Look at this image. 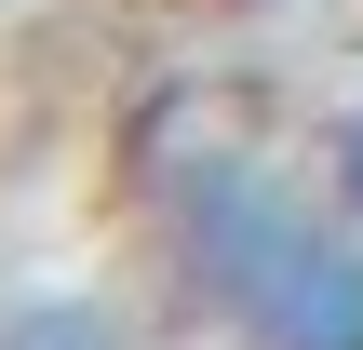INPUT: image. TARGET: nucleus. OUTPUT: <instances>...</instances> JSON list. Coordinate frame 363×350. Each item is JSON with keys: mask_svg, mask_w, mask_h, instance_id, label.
<instances>
[{"mask_svg": "<svg viewBox=\"0 0 363 350\" xmlns=\"http://www.w3.org/2000/svg\"><path fill=\"white\" fill-rule=\"evenodd\" d=\"M162 283L242 350H363V216L269 148H189L162 175Z\"/></svg>", "mask_w": 363, "mask_h": 350, "instance_id": "nucleus-1", "label": "nucleus"}, {"mask_svg": "<svg viewBox=\"0 0 363 350\" xmlns=\"http://www.w3.org/2000/svg\"><path fill=\"white\" fill-rule=\"evenodd\" d=\"M0 350H135V324H121L108 297H27V310L0 324Z\"/></svg>", "mask_w": 363, "mask_h": 350, "instance_id": "nucleus-2", "label": "nucleus"}, {"mask_svg": "<svg viewBox=\"0 0 363 350\" xmlns=\"http://www.w3.org/2000/svg\"><path fill=\"white\" fill-rule=\"evenodd\" d=\"M337 202L363 216V94H350V121H337Z\"/></svg>", "mask_w": 363, "mask_h": 350, "instance_id": "nucleus-3", "label": "nucleus"}]
</instances>
